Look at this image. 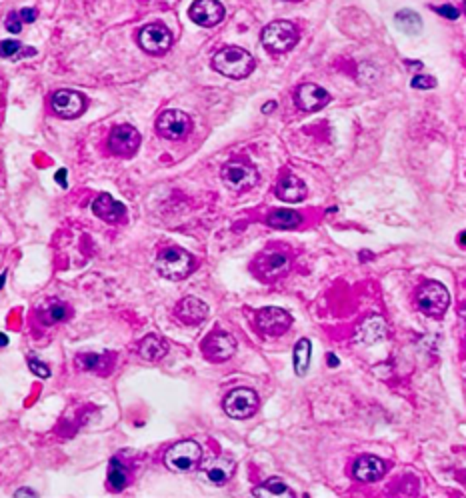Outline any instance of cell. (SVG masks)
<instances>
[{
	"label": "cell",
	"mask_w": 466,
	"mask_h": 498,
	"mask_svg": "<svg viewBox=\"0 0 466 498\" xmlns=\"http://www.w3.org/2000/svg\"><path fill=\"white\" fill-rule=\"evenodd\" d=\"M212 69L223 76L241 81L255 70V58L241 46H226L212 56Z\"/></svg>",
	"instance_id": "1"
},
{
	"label": "cell",
	"mask_w": 466,
	"mask_h": 498,
	"mask_svg": "<svg viewBox=\"0 0 466 498\" xmlns=\"http://www.w3.org/2000/svg\"><path fill=\"white\" fill-rule=\"evenodd\" d=\"M155 268L156 272L167 280H183L195 270V258L186 250L178 249V247H169V249L158 252Z\"/></svg>",
	"instance_id": "2"
},
{
	"label": "cell",
	"mask_w": 466,
	"mask_h": 498,
	"mask_svg": "<svg viewBox=\"0 0 466 498\" xmlns=\"http://www.w3.org/2000/svg\"><path fill=\"white\" fill-rule=\"evenodd\" d=\"M202 462V448L197 441H181L172 444L167 455H164V464L172 472H192L200 466Z\"/></svg>",
	"instance_id": "3"
},
{
	"label": "cell",
	"mask_w": 466,
	"mask_h": 498,
	"mask_svg": "<svg viewBox=\"0 0 466 498\" xmlns=\"http://www.w3.org/2000/svg\"><path fill=\"white\" fill-rule=\"evenodd\" d=\"M260 39H262V44L269 53L283 55V53H288L297 46L298 30L288 20H274V22L264 27Z\"/></svg>",
	"instance_id": "4"
},
{
	"label": "cell",
	"mask_w": 466,
	"mask_h": 498,
	"mask_svg": "<svg viewBox=\"0 0 466 498\" xmlns=\"http://www.w3.org/2000/svg\"><path fill=\"white\" fill-rule=\"evenodd\" d=\"M416 305L426 317L440 319V317H444V312L451 306V294L440 282L428 280L416 292Z\"/></svg>",
	"instance_id": "5"
},
{
	"label": "cell",
	"mask_w": 466,
	"mask_h": 498,
	"mask_svg": "<svg viewBox=\"0 0 466 498\" xmlns=\"http://www.w3.org/2000/svg\"><path fill=\"white\" fill-rule=\"evenodd\" d=\"M220 179L225 182V186L230 193H246L250 188H255L258 182V170L248 162H226L220 170Z\"/></svg>",
	"instance_id": "6"
},
{
	"label": "cell",
	"mask_w": 466,
	"mask_h": 498,
	"mask_svg": "<svg viewBox=\"0 0 466 498\" xmlns=\"http://www.w3.org/2000/svg\"><path fill=\"white\" fill-rule=\"evenodd\" d=\"M290 324H292V317L278 306H267V308L256 310L255 326L256 331L264 336H283L284 332L290 328Z\"/></svg>",
	"instance_id": "7"
},
{
	"label": "cell",
	"mask_w": 466,
	"mask_h": 498,
	"mask_svg": "<svg viewBox=\"0 0 466 498\" xmlns=\"http://www.w3.org/2000/svg\"><path fill=\"white\" fill-rule=\"evenodd\" d=\"M202 354L209 362H226L234 357L236 352V338L225 331H212L204 340H202Z\"/></svg>",
	"instance_id": "8"
},
{
	"label": "cell",
	"mask_w": 466,
	"mask_h": 498,
	"mask_svg": "<svg viewBox=\"0 0 466 498\" xmlns=\"http://www.w3.org/2000/svg\"><path fill=\"white\" fill-rule=\"evenodd\" d=\"M258 402H260L258 394L253 388H234L225 399L223 406L230 418L244 420V418H250L258 410Z\"/></svg>",
	"instance_id": "9"
},
{
	"label": "cell",
	"mask_w": 466,
	"mask_h": 498,
	"mask_svg": "<svg viewBox=\"0 0 466 498\" xmlns=\"http://www.w3.org/2000/svg\"><path fill=\"white\" fill-rule=\"evenodd\" d=\"M192 130L190 116L183 111H164L156 120V132L167 140H183Z\"/></svg>",
	"instance_id": "10"
},
{
	"label": "cell",
	"mask_w": 466,
	"mask_h": 498,
	"mask_svg": "<svg viewBox=\"0 0 466 498\" xmlns=\"http://www.w3.org/2000/svg\"><path fill=\"white\" fill-rule=\"evenodd\" d=\"M139 44H141L142 50L148 53V55H167L170 46H172V34L164 25L155 22V25L142 28L141 34H139Z\"/></svg>",
	"instance_id": "11"
},
{
	"label": "cell",
	"mask_w": 466,
	"mask_h": 498,
	"mask_svg": "<svg viewBox=\"0 0 466 498\" xmlns=\"http://www.w3.org/2000/svg\"><path fill=\"white\" fill-rule=\"evenodd\" d=\"M141 146V132L130 125H120L113 128L108 137V148L116 156H132Z\"/></svg>",
	"instance_id": "12"
},
{
	"label": "cell",
	"mask_w": 466,
	"mask_h": 498,
	"mask_svg": "<svg viewBox=\"0 0 466 498\" xmlns=\"http://www.w3.org/2000/svg\"><path fill=\"white\" fill-rule=\"evenodd\" d=\"M50 104H52L55 114H58L60 118H78L86 109V98L76 90L62 88V90L52 95Z\"/></svg>",
	"instance_id": "13"
},
{
	"label": "cell",
	"mask_w": 466,
	"mask_h": 498,
	"mask_svg": "<svg viewBox=\"0 0 466 498\" xmlns=\"http://www.w3.org/2000/svg\"><path fill=\"white\" fill-rule=\"evenodd\" d=\"M225 6L218 0H195L188 8V16L197 22L198 27L211 28L223 22L225 18Z\"/></svg>",
	"instance_id": "14"
},
{
	"label": "cell",
	"mask_w": 466,
	"mask_h": 498,
	"mask_svg": "<svg viewBox=\"0 0 466 498\" xmlns=\"http://www.w3.org/2000/svg\"><path fill=\"white\" fill-rule=\"evenodd\" d=\"M295 100H297L298 109H302V111L306 112H316L323 111L326 104L330 102V95L318 84L304 83L297 88Z\"/></svg>",
	"instance_id": "15"
},
{
	"label": "cell",
	"mask_w": 466,
	"mask_h": 498,
	"mask_svg": "<svg viewBox=\"0 0 466 498\" xmlns=\"http://www.w3.org/2000/svg\"><path fill=\"white\" fill-rule=\"evenodd\" d=\"M384 472H386V462L374 455L360 457L353 466V476L360 483H376L384 476Z\"/></svg>",
	"instance_id": "16"
},
{
	"label": "cell",
	"mask_w": 466,
	"mask_h": 498,
	"mask_svg": "<svg viewBox=\"0 0 466 498\" xmlns=\"http://www.w3.org/2000/svg\"><path fill=\"white\" fill-rule=\"evenodd\" d=\"M174 317L188 326H197L209 317V306L198 300L197 296H184L174 308Z\"/></svg>",
	"instance_id": "17"
},
{
	"label": "cell",
	"mask_w": 466,
	"mask_h": 498,
	"mask_svg": "<svg viewBox=\"0 0 466 498\" xmlns=\"http://www.w3.org/2000/svg\"><path fill=\"white\" fill-rule=\"evenodd\" d=\"M234 469H236L234 460L228 457H214L202 464V472H204V476L211 480L212 485L216 486H225L226 483L232 478Z\"/></svg>",
	"instance_id": "18"
},
{
	"label": "cell",
	"mask_w": 466,
	"mask_h": 498,
	"mask_svg": "<svg viewBox=\"0 0 466 498\" xmlns=\"http://www.w3.org/2000/svg\"><path fill=\"white\" fill-rule=\"evenodd\" d=\"M92 210H94V214H97L99 219L106 222L122 221V219H125V212H127L125 205L118 202V200H114L111 194H100L99 198L92 202Z\"/></svg>",
	"instance_id": "19"
},
{
	"label": "cell",
	"mask_w": 466,
	"mask_h": 498,
	"mask_svg": "<svg viewBox=\"0 0 466 498\" xmlns=\"http://www.w3.org/2000/svg\"><path fill=\"white\" fill-rule=\"evenodd\" d=\"M258 266H260V277H264V280H276L290 270V261H288V256L274 252V254L260 258Z\"/></svg>",
	"instance_id": "20"
},
{
	"label": "cell",
	"mask_w": 466,
	"mask_h": 498,
	"mask_svg": "<svg viewBox=\"0 0 466 498\" xmlns=\"http://www.w3.org/2000/svg\"><path fill=\"white\" fill-rule=\"evenodd\" d=\"M306 184L297 177H284L276 186V196L284 202H300L306 198Z\"/></svg>",
	"instance_id": "21"
},
{
	"label": "cell",
	"mask_w": 466,
	"mask_h": 498,
	"mask_svg": "<svg viewBox=\"0 0 466 498\" xmlns=\"http://www.w3.org/2000/svg\"><path fill=\"white\" fill-rule=\"evenodd\" d=\"M386 331L388 328H386V322H384L382 317H370V319H367L360 324V328L356 332V343L372 345V343L381 340L382 336L386 334Z\"/></svg>",
	"instance_id": "22"
},
{
	"label": "cell",
	"mask_w": 466,
	"mask_h": 498,
	"mask_svg": "<svg viewBox=\"0 0 466 498\" xmlns=\"http://www.w3.org/2000/svg\"><path fill=\"white\" fill-rule=\"evenodd\" d=\"M169 352V345L164 343V338H160L158 334H148L144 336L139 345V354L148 362H156Z\"/></svg>",
	"instance_id": "23"
},
{
	"label": "cell",
	"mask_w": 466,
	"mask_h": 498,
	"mask_svg": "<svg viewBox=\"0 0 466 498\" xmlns=\"http://www.w3.org/2000/svg\"><path fill=\"white\" fill-rule=\"evenodd\" d=\"M302 222V216L297 210H288V208H278V210H272L269 216H267V224L270 228H278V230H292L298 228Z\"/></svg>",
	"instance_id": "24"
},
{
	"label": "cell",
	"mask_w": 466,
	"mask_h": 498,
	"mask_svg": "<svg viewBox=\"0 0 466 498\" xmlns=\"http://www.w3.org/2000/svg\"><path fill=\"white\" fill-rule=\"evenodd\" d=\"M311 352L312 345L309 338H300L292 350V366H295V373L297 376H306L309 368H311Z\"/></svg>",
	"instance_id": "25"
},
{
	"label": "cell",
	"mask_w": 466,
	"mask_h": 498,
	"mask_svg": "<svg viewBox=\"0 0 466 498\" xmlns=\"http://www.w3.org/2000/svg\"><path fill=\"white\" fill-rule=\"evenodd\" d=\"M69 306L60 300H50L48 305H44L38 312V317L43 320V324L46 326H52V324H58V322H64L69 319Z\"/></svg>",
	"instance_id": "26"
},
{
	"label": "cell",
	"mask_w": 466,
	"mask_h": 498,
	"mask_svg": "<svg viewBox=\"0 0 466 498\" xmlns=\"http://www.w3.org/2000/svg\"><path fill=\"white\" fill-rule=\"evenodd\" d=\"M395 25L400 32L410 34V36H414V34H418V32L423 30V20H421V16L414 13V11H409V8L396 13Z\"/></svg>",
	"instance_id": "27"
},
{
	"label": "cell",
	"mask_w": 466,
	"mask_h": 498,
	"mask_svg": "<svg viewBox=\"0 0 466 498\" xmlns=\"http://www.w3.org/2000/svg\"><path fill=\"white\" fill-rule=\"evenodd\" d=\"M255 497H262V498H276V497H295V492L284 485L281 478H269L264 485L256 486L253 490Z\"/></svg>",
	"instance_id": "28"
},
{
	"label": "cell",
	"mask_w": 466,
	"mask_h": 498,
	"mask_svg": "<svg viewBox=\"0 0 466 498\" xmlns=\"http://www.w3.org/2000/svg\"><path fill=\"white\" fill-rule=\"evenodd\" d=\"M127 485H128L127 469L122 466V462H120L118 458H113V460H111V466H108V486L118 492V490H122Z\"/></svg>",
	"instance_id": "29"
},
{
	"label": "cell",
	"mask_w": 466,
	"mask_h": 498,
	"mask_svg": "<svg viewBox=\"0 0 466 498\" xmlns=\"http://www.w3.org/2000/svg\"><path fill=\"white\" fill-rule=\"evenodd\" d=\"M100 364H102V357L100 354H92V352L80 354L76 359V366H80L83 371H97V368H100Z\"/></svg>",
	"instance_id": "30"
},
{
	"label": "cell",
	"mask_w": 466,
	"mask_h": 498,
	"mask_svg": "<svg viewBox=\"0 0 466 498\" xmlns=\"http://www.w3.org/2000/svg\"><path fill=\"white\" fill-rule=\"evenodd\" d=\"M22 44L18 41H2L0 42V56L2 58H15V56H20L22 53Z\"/></svg>",
	"instance_id": "31"
},
{
	"label": "cell",
	"mask_w": 466,
	"mask_h": 498,
	"mask_svg": "<svg viewBox=\"0 0 466 498\" xmlns=\"http://www.w3.org/2000/svg\"><path fill=\"white\" fill-rule=\"evenodd\" d=\"M412 88H416V90H428V88H435L437 86V81H435V76H428V74H416L414 78H412Z\"/></svg>",
	"instance_id": "32"
},
{
	"label": "cell",
	"mask_w": 466,
	"mask_h": 498,
	"mask_svg": "<svg viewBox=\"0 0 466 498\" xmlns=\"http://www.w3.org/2000/svg\"><path fill=\"white\" fill-rule=\"evenodd\" d=\"M29 368L36 374V376H41V378H48V376H50V368L38 359H29Z\"/></svg>",
	"instance_id": "33"
},
{
	"label": "cell",
	"mask_w": 466,
	"mask_h": 498,
	"mask_svg": "<svg viewBox=\"0 0 466 498\" xmlns=\"http://www.w3.org/2000/svg\"><path fill=\"white\" fill-rule=\"evenodd\" d=\"M432 11L440 14V16H444V18H449V20H456V18L460 16V11H458V8H454V6H451V4H444V6H435Z\"/></svg>",
	"instance_id": "34"
},
{
	"label": "cell",
	"mask_w": 466,
	"mask_h": 498,
	"mask_svg": "<svg viewBox=\"0 0 466 498\" xmlns=\"http://www.w3.org/2000/svg\"><path fill=\"white\" fill-rule=\"evenodd\" d=\"M4 27H6V30H8V32L18 34V32L22 30V20H20V16H18V14H10V16L4 20Z\"/></svg>",
	"instance_id": "35"
},
{
	"label": "cell",
	"mask_w": 466,
	"mask_h": 498,
	"mask_svg": "<svg viewBox=\"0 0 466 498\" xmlns=\"http://www.w3.org/2000/svg\"><path fill=\"white\" fill-rule=\"evenodd\" d=\"M18 16H20L22 22H34V20H36V11H34V8H22V11L18 13Z\"/></svg>",
	"instance_id": "36"
},
{
	"label": "cell",
	"mask_w": 466,
	"mask_h": 498,
	"mask_svg": "<svg viewBox=\"0 0 466 498\" xmlns=\"http://www.w3.org/2000/svg\"><path fill=\"white\" fill-rule=\"evenodd\" d=\"M57 182L60 184V186L66 188V170H64V168H60V170L57 172Z\"/></svg>",
	"instance_id": "37"
},
{
	"label": "cell",
	"mask_w": 466,
	"mask_h": 498,
	"mask_svg": "<svg viewBox=\"0 0 466 498\" xmlns=\"http://www.w3.org/2000/svg\"><path fill=\"white\" fill-rule=\"evenodd\" d=\"M15 494L16 497H36V492L30 490V488H20V490H16Z\"/></svg>",
	"instance_id": "38"
},
{
	"label": "cell",
	"mask_w": 466,
	"mask_h": 498,
	"mask_svg": "<svg viewBox=\"0 0 466 498\" xmlns=\"http://www.w3.org/2000/svg\"><path fill=\"white\" fill-rule=\"evenodd\" d=\"M276 106H278V102H274V100H272V102H267V104L262 106V112H264V114H270Z\"/></svg>",
	"instance_id": "39"
},
{
	"label": "cell",
	"mask_w": 466,
	"mask_h": 498,
	"mask_svg": "<svg viewBox=\"0 0 466 498\" xmlns=\"http://www.w3.org/2000/svg\"><path fill=\"white\" fill-rule=\"evenodd\" d=\"M328 364H330L332 368H334V366H339V359H337L334 354H328Z\"/></svg>",
	"instance_id": "40"
},
{
	"label": "cell",
	"mask_w": 466,
	"mask_h": 498,
	"mask_svg": "<svg viewBox=\"0 0 466 498\" xmlns=\"http://www.w3.org/2000/svg\"><path fill=\"white\" fill-rule=\"evenodd\" d=\"M6 345H8V336L0 332V346H6Z\"/></svg>",
	"instance_id": "41"
},
{
	"label": "cell",
	"mask_w": 466,
	"mask_h": 498,
	"mask_svg": "<svg viewBox=\"0 0 466 498\" xmlns=\"http://www.w3.org/2000/svg\"><path fill=\"white\" fill-rule=\"evenodd\" d=\"M458 240H460V247H465V233H460Z\"/></svg>",
	"instance_id": "42"
},
{
	"label": "cell",
	"mask_w": 466,
	"mask_h": 498,
	"mask_svg": "<svg viewBox=\"0 0 466 498\" xmlns=\"http://www.w3.org/2000/svg\"><path fill=\"white\" fill-rule=\"evenodd\" d=\"M4 280H6V272H4V275H0V289H2V284H4Z\"/></svg>",
	"instance_id": "43"
}]
</instances>
